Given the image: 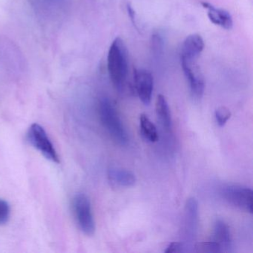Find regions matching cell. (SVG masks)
<instances>
[{
	"label": "cell",
	"mask_w": 253,
	"mask_h": 253,
	"mask_svg": "<svg viewBox=\"0 0 253 253\" xmlns=\"http://www.w3.org/2000/svg\"><path fill=\"white\" fill-rule=\"evenodd\" d=\"M107 67L114 85L118 88H122L128 75V52L121 38H115L109 48Z\"/></svg>",
	"instance_id": "cell-1"
},
{
	"label": "cell",
	"mask_w": 253,
	"mask_h": 253,
	"mask_svg": "<svg viewBox=\"0 0 253 253\" xmlns=\"http://www.w3.org/2000/svg\"><path fill=\"white\" fill-rule=\"evenodd\" d=\"M98 110L102 125L111 137L118 144L126 146L129 140L128 134L116 109L110 100L106 97L102 98L99 103Z\"/></svg>",
	"instance_id": "cell-2"
},
{
	"label": "cell",
	"mask_w": 253,
	"mask_h": 253,
	"mask_svg": "<svg viewBox=\"0 0 253 253\" xmlns=\"http://www.w3.org/2000/svg\"><path fill=\"white\" fill-rule=\"evenodd\" d=\"M74 214L80 229L84 234L91 236L95 232V222L89 198L85 194L75 195L72 203Z\"/></svg>",
	"instance_id": "cell-3"
},
{
	"label": "cell",
	"mask_w": 253,
	"mask_h": 253,
	"mask_svg": "<svg viewBox=\"0 0 253 253\" xmlns=\"http://www.w3.org/2000/svg\"><path fill=\"white\" fill-rule=\"evenodd\" d=\"M27 137L31 145L47 160L55 164L60 163L58 154L43 127L38 124H32L28 131Z\"/></svg>",
	"instance_id": "cell-4"
},
{
	"label": "cell",
	"mask_w": 253,
	"mask_h": 253,
	"mask_svg": "<svg viewBox=\"0 0 253 253\" xmlns=\"http://www.w3.org/2000/svg\"><path fill=\"white\" fill-rule=\"evenodd\" d=\"M220 194L230 205L247 212H253V191L250 188L228 185L222 188Z\"/></svg>",
	"instance_id": "cell-5"
},
{
	"label": "cell",
	"mask_w": 253,
	"mask_h": 253,
	"mask_svg": "<svg viewBox=\"0 0 253 253\" xmlns=\"http://www.w3.org/2000/svg\"><path fill=\"white\" fill-rule=\"evenodd\" d=\"M181 67L185 78L189 82L191 95L195 100L202 98L204 92V80L198 68L195 66V62L180 60Z\"/></svg>",
	"instance_id": "cell-6"
},
{
	"label": "cell",
	"mask_w": 253,
	"mask_h": 253,
	"mask_svg": "<svg viewBox=\"0 0 253 253\" xmlns=\"http://www.w3.org/2000/svg\"><path fill=\"white\" fill-rule=\"evenodd\" d=\"M134 81L136 91L142 103L150 104L154 88V79L152 74L145 69H134Z\"/></svg>",
	"instance_id": "cell-7"
},
{
	"label": "cell",
	"mask_w": 253,
	"mask_h": 253,
	"mask_svg": "<svg viewBox=\"0 0 253 253\" xmlns=\"http://www.w3.org/2000/svg\"><path fill=\"white\" fill-rule=\"evenodd\" d=\"M204 41L201 35L192 34L189 35L182 45L180 60L195 62L204 48Z\"/></svg>",
	"instance_id": "cell-8"
},
{
	"label": "cell",
	"mask_w": 253,
	"mask_h": 253,
	"mask_svg": "<svg viewBox=\"0 0 253 253\" xmlns=\"http://www.w3.org/2000/svg\"><path fill=\"white\" fill-rule=\"evenodd\" d=\"M204 8L207 9L209 19L213 24L220 26L226 30H230L233 26V20L232 16L226 10L217 8L207 2H201Z\"/></svg>",
	"instance_id": "cell-9"
},
{
	"label": "cell",
	"mask_w": 253,
	"mask_h": 253,
	"mask_svg": "<svg viewBox=\"0 0 253 253\" xmlns=\"http://www.w3.org/2000/svg\"><path fill=\"white\" fill-rule=\"evenodd\" d=\"M198 204L195 198H189L185 208V229L188 237L195 236L198 227Z\"/></svg>",
	"instance_id": "cell-10"
},
{
	"label": "cell",
	"mask_w": 253,
	"mask_h": 253,
	"mask_svg": "<svg viewBox=\"0 0 253 253\" xmlns=\"http://www.w3.org/2000/svg\"><path fill=\"white\" fill-rule=\"evenodd\" d=\"M108 177L112 183L122 187H131L136 183L135 175L124 169L111 167L108 170Z\"/></svg>",
	"instance_id": "cell-11"
},
{
	"label": "cell",
	"mask_w": 253,
	"mask_h": 253,
	"mask_svg": "<svg viewBox=\"0 0 253 253\" xmlns=\"http://www.w3.org/2000/svg\"><path fill=\"white\" fill-rule=\"evenodd\" d=\"M214 239L220 246L221 252L229 251L232 243L230 230L223 220H216L214 226Z\"/></svg>",
	"instance_id": "cell-12"
},
{
	"label": "cell",
	"mask_w": 253,
	"mask_h": 253,
	"mask_svg": "<svg viewBox=\"0 0 253 253\" xmlns=\"http://www.w3.org/2000/svg\"><path fill=\"white\" fill-rule=\"evenodd\" d=\"M157 117L158 121L163 127L167 131L171 128L172 121H171V112L168 103L165 97L162 94H159L157 97L156 105H155Z\"/></svg>",
	"instance_id": "cell-13"
},
{
	"label": "cell",
	"mask_w": 253,
	"mask_h": 253,
	"mask_svg": "<svg viewBox=\"0 0 253 253\" xmlns=\"http://www.w3.org/2000/svg\"><path fill=\"white\" fill-rule=\"evenodd\" d=\"M140 126L143 137L149 142L155 143L158 140V133L155 124L146 115H140Z\"/></svg>",
	"instance_id": "cell-14"
},
{
	"label": "cell",
	"mask_w": 253,
	"mask_h": 253,
	"mask_svg": "<svg viewBox=\"0 0 253 253\" xmlns=\"http://www.w3.org/2000/svg\"><path fill=\"white\" fill-rule=\"evenodd\" d=\"M195 250L198 253H216L221 252L220 246L215 241L198 243L195 245Z\"/></svg>",
	"instance_id": "cell-15"
},
{
	"label": "cell",
	"mask_w": 253,
	"mask_h": 253,
	"mask_svg": "<svg viewBox=\"0 0 253 253\" xmlns=\"http://www.w3.org/2000/svg\"><path fill=\"white\" fill-rule=\"evenodd\" d=\"M11 217V207L5 200L0 198V226L6 224Z\"/></svg>",
	"instance_id": "cell-16"
},
{
	"label": "cell",
	"mask_w": 253,
	"mask_h": 253,
	"mask_svg": "<svg viewBox=\"0 0 253 253\" xmlns=\"http://www.w3.org/2000/svg\"><path fill=\"white\" fill-rule=\"evenodd\" d=\"M231 112L229 109L224 106L219 107L215 111V118L219 126L222 127L226 124L228 120L230 118Z\"/></svg>",
	"instance_id": "cell-17"
},
{
	"label": "cell",
	"mask_w": 253,
	"mask_h": 253,
	"mask_svg": "<svg viewBox=\"0 0 253 253\" xmlns=\"http://www.w3.org/2000/svg\"><path fill=\"white\" fill-rule=\"evenodd\" d=\"M183 250V244L180 242H171L169 245L167 247L165 250L166 253H181Z\"/></svg>",
	"instance_id": "cell-18"
},
{
	"label": "cell",
	"mask_w": 253,
	"mask_h": 253,
	"mask_svg": "<svg viewBox=\"0 0 253 253\" xmlns=\"http://www.w3.org/2000/svg\"><path fill=\"white\" fill-rule=\"evenodd\" d=\"M152 48L156 52H159L160 49L162 48V40L159 35H154L152 37Z\"/></svg>",
	"instance_id": "cell-19"
},
{
	"label": "cell",
	"mask_w": 253,
	"mask_h": 253,
	"mask_svg": "<svg viewBox=\"0 0 253 253\" xmlns=\"http://www.w3.org/2000/svg\"><path fill=\"white\" fill-rule=\"evenodd\" d=\"M127 11H128V15H129L130 18H131V21L134 23V20H135V17H134V16H135V14H134V10H133V8H131L129 5H128V6H127Z\"/></svg>",
	"instance_id": "cell-20"
},
{
	"label": "cell",
	"mask_w": 253,
	"mask_h": 253,
	"mask_svg": "<svg viewBox=\"0 0 253 253\" xmlns=\"http://www.w3.org/2000/svg\"><path fill=\"white\" fill-rule=\"evenodd\" d=\"M48 1H53V0H48Z\"/></svg>",
	"instance_id": "cell-21"
}]
</instances>
